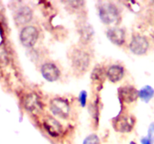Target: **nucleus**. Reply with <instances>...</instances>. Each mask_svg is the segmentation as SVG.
Returning a JSON list of instances; mask_svg holds the SVG:
<instances>
[{"label": "nucleus", "mask_w": 154, "mask_h": 144, "mask_svg": "<svg viewBox=\"0 0 154 144\" xmlns=\"http://www.w3.org/2000/svg\"><path fill=\"white\" fill-rule=\"evenodd\" d=\"M69 61L74 73L80 76L87 73L90 68L91 64V55L85 48L76 46L71 50Z\"/></svg>", "instance_id": "1"}, {"label": "nucleus", "mask_w": 154, "mask_h": 144, "mask_svg": "<svg viewBox=\"0 0 154 144\" xmlns=\"http://www.w3.org/2000/svg\"><path fill=\"white\" fill-rule=\"evenodd\" d=\"M99 16L105 25L117 24L121 19L120 10L117 4L112 2H104L99 7Z\"/></svg>", "instance_id": "2"}, {"label": "nucleus", "mask_w": 154, "mask_h": 144, "mask_svg": "<svg viewBox=\"0 0 154 144\" xmlns=\"http://www.w3.org/2000/svg\"><path fill=\"white\" fill-rule=\"evenodd\" d=\"M136 123V118L132 114L121 111L112 120L114 130L120 133H130L133 130Z\"/></svg>", "instance_id": "3"}, {"label": "nucleus", "mask_w": 154, "mask_h": 144, "mask_svg": "<svg viewBox=\"0 0 154 144\" xmlns=\"http://www.w3.org/2000/svg\"><path fill=\"white\" fill-rule=\"evenodd\" d=\"M49 107L53 115L58 118L66 119L71 115L72 107L70 102L65 98L56 97L52 98L50 101Z\"/></svg>", "instance_id": "4"}, {"label": "nucleus", "mask_w": 154, "mask_h": 144, "mask_svg": "<svg viewBox=\"0 0 154 144\" xmlns=\"http://www.w3.org/2000/svg\"><path fill=\"white\" fill-rule=\"evenodd\" d=\"M39 38V31L35 26L28 25L24 26L20 33V40L25 47H32Z\"/></svg>", "instance_id": "5"}, {"label": "nucleus", "mask_w": 154, "mask_h": 144, "mask_svg": "<svg viewBox=\"0 0 154 144\" xmlns=\"http://www.w3.org/2000/svg\"><path fill=\"white\" fill-rule=\"evenodd\" d=\"M23 105L24 109L32 115L39 114L43 110V103L38 94L34 92L26 94L23 100Z\"/></svg>", "instance_id": "6"}, {"label": "nucleus", "mask_w": 154, "mask_h": 144, "mask_svg": "<svg viewBox=\"0 0 154 144\" xmlns=\"http://www.w3.org/2000/svg\"><path fill=\"white\" fill-rule=\"evenodd\" d=\"M149 46L150 43L147 38L139 34L134 35L129 43V50L136 56H143L147 53Z\"/></svg>", "instance_id": "7"}, {"label": "nucleus", "mask_w": 154, "mask_h": 144, "mask_svg": "<svg viewBox=\"0 0 154 144\" xmlns=\"http://www.w3.org/2000/svg\"><path fill=\"white\" fill-rule=\"evenodd\" d=\"M42 125L47 133L53 138L60 137L63 133V127L61 123L52 116H46L43 118Z\"/></svg>", "instance_id": "8"}, {"label": "nucleus", "mask_w": 154, "mask_h": 144, "mask_svg": "<svg viewBox=\"0 0 154 144\" xmlns=\"http://www.w3.org/2000/svg\"><path fill=\"white\" fill-rule=\"evenodd\" d=\"M117 94L122 104H129L136 101L138 96V90L132 85H125L120 86L117 91Z\"/></svg>", "instance_id": "9"}, {"label": "nucleus", "mask_w": 154, "mask_h": 144, "mask_svg": "<svg viewBox=\"0 0 154 144\" xmlns=\"http://www.w3.org/2000/svg\"><path fill=\"white\" fill-rule=\"evenodd\" d=\"M33 17V10L28 5H23L18 8L14 14V20L19 26H26Z\"/></svg>", "instance_id": "10"}, {"label": "nucleus", "mask_w": 154, "mask_h": 144, "mask_svg": "<svg viewBox=\"0 0 154 144\" xmlns=\"http://www.w3.org/2000/svg\"><path fill=\"white\" fill-rule=\"evenodd\" d=\"M41 74L45 80L56 82L61 76V70L54 62H46L41 67Z\"/></svg>", "instance_id": "11"}, {"label": "nucleus", "mask_w": 154, "mask_h": 144, "mask_svg": "<svg viewBox=\"0 0 154 144\" xmlns=\"http://www.w3.org/2000/svg\"><path fill=\"white\" fill-rule=\"evenodd\" d=\"M108 40L117 46H122L126 40V32L120 27L114 26L108 28L106 32Z\"/></svg>", "instance_id": "12"}, {"label": "nucleus", "mask_w": 154, "mask_h": 144, "mask_svg": "<svg viewBox=\"0 0 154 144\" xmlns=\"http://www.w3.org/2000/svg\"><path fill=\"white\" fill-rule=\"evenodd\" d=\"M91 81L93 86L95 87L97 91L102 90L105 82L106 76V70L103 68V66L98 64L93 68L91 73Z\"/></svg>", "instance_id": "13"}, {"label": "nucleus", "mask_w": 154, "mask_h": 144, "mask_svg": "<svg viewBox=\"0 0 154 144\" xmlns=\"http://www.w3.org/2000/svg\"><path fill=\"white\" fill-rule=\"evenodd\" d=\"M125 75V69L121 64H115L109 66L106 70V76L110 82L116 83L121 80Z\"/></svg>", "instance_id": "14"}, {"label": "nucleus", "mask_w": 154, "mask_h": 144, "mask_svg": "<svg viewBox=\"0 0 154 144\" xmlns=\"http://www.w3.org/2000/svg\"><path fill=\"white\" fill-rule=\"evenodd\" d=\"M78 32L82 43L87 44L93 37V29L91 26L86 21H82L78 24Z\"/></svg>", "instance_id": "15"}, {"label": "nucleus", "mask_w": 154, "mask_h": 144, "mask_svg": "<svg viewBox=\"0 0 154 144\" xmlns=\"http://www.w3.org/2000/svg\"><path fill=\"white\" fill-rule=\"evenodd\" d=\"M100 98L96 95L93 98V101L90 104V111H91V116L93 121L94 122L95 126H98L99 122V118H100L101 112V103Z\"/></svg>", "instance_id": "16"}, {"label": "nucleus", "mask_w": 154, "mask_h": 144, "mask_svg": "<svg viewBox=\"0 0 154 144\" xmlns=\"http://www.w3.org/2000/svg\"><path fill=\"white\" fill-rule=\"evenodd\" d=\"M138 96L141 100L148 103L154 97V88L150 85L144 86L138 90Z\"/></svg>", "instance_id": "17"}, {"label": "nucleus", "mask_w": 154, "mask_h": 144, "mask_svg": "<svg viewBox=\"0 0 154 144\" xmlns=\"http://www.w3.org/2000/svg\"><path fill=\"white\" fill-rule=\"evenodd\" d=\"M82 144H100V139L97 134H91L84 140Z\"/></svg>", "instance_id": "18"}, {"label": "nucleus", "mask_w": 154, "mask_h": 144, "mask_svg": "<svg viewBox=\"0 0 154 144\" xmlns=\"http://www.w3.org/2000/svg\"><path fill=\"white\" fill-rule=\"evenodd\" d=\"M87 92L85 90H82L81 92L79 93L78 95V100H79V103L82 107H85L87 106Z\"/></svg>", "instance_id": "19"}, {"label": "nucleus", "mask_w": 154, "mask_h": 144, "mask_svg": "<svg viewBox=\"0 0 154 144\" xmlns=\"http://www.w3.org/2000/svg\"><path fill=\"white\" fill-rule=\"evenodd\" d=\"M141 144H153L154 143V138L150 137L148 136H144L141 139Z\"/></svg>", "instance_id": "20"}, {"label": "nucleus", "mask_w": 154, "mask_h": 144, "mask_svg": "<svg viewBox=\"0 0 154 144\" xmlns=\"http://www.w3.org/2000/svg\"><path fill=\"white\" fill-rule=\"evenodd\" d=\"M130 144H137V143L135 142V141H132V142H130Z\"/></svg>", "instance_id": "21"}]
</instances>
